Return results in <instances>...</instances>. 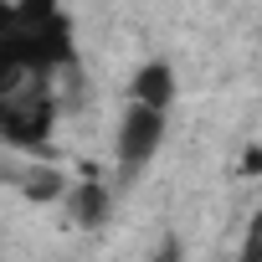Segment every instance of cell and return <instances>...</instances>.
<instances>
[{"label": "cell", "instance_id": "6da1fadb", "mask_svg": "<svg viewBox=\"0 0 262 262\" xmlns=\"http://www.w3.org/2000/svg\"><path fill=\"white\" fill-rule=\"evenodd\" d=\"M165 128H170V113L165 108H149V103H134L128 98L123 108V123H118V139H113V160H118V175L134 180L165 144Z\"/></svg>", "mask_w": 262, "mask_h": 262}, {"label": "cell", "instance_id": "7a4b0ae2", "mask_svg": "<svg viewBox=\"0 0 262 262\" xmlns=\"http://www.w3.org/2000/svg\"><path fill=\"white\" fill-rule=\"evenodd\" d=\"M175 93H180V82H175V67L170 62H144L139 72H134V82H128V98L134 103H149V108H175Z\"/></svg>", "mask_w": 262, "mask_h": 262}, {"label": "cell", "instance_id": "3957f363", "mask_svg": "<svg viewBox=\"0 0 262 262\" xmlns=\"http://www.w3.org/2000/svg\"><path fill=\"white\" fill-rule=\"evenodd\" d=\"M108 211V190L103 185H77V221L82 226H98Z\"/></svg>", "mask_w": 262, "mask_h": 262}]
</instances>
